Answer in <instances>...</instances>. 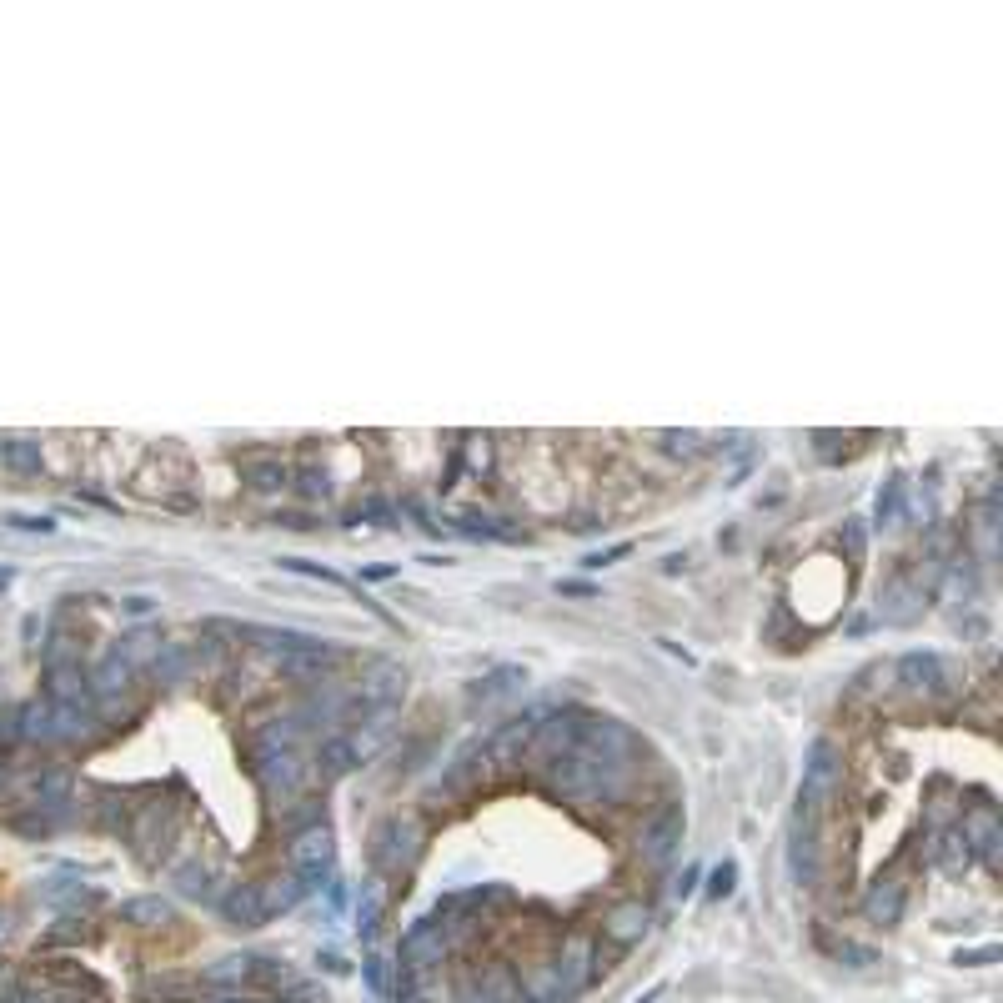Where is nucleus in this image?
Returning <instances> with one entry per match:
<instances>
[{
	"mask_svg": "<svg viewBox=\"0 0 1003 1003\" xmlns=\"http://www.w3.org/2000/svg\"><path fill=\"white\" fill-rule=\"evenodd\" d=\"M331 863H337V843H331V833L316 823L306 833H296L291 843V873L301 878V888H326L331 883Z\"/></svg>",
	"mask_w": 1003,
	"mask_h": 1003,
	"instance_id": "nucleus-1",
	"label": "nucleus"
},
{
	"mask_svg": "<svg viewBox=\"0 0 1003 1003\" xmlns=\"http://www.w3.org/2000/svg\"><path fill=\"white\" fill-rule=\"evenodd\" d=\"M683 833H688L683 803H667L657 818H647V823H642V838H637V853H642V863H667V858L678 853Z\"/></svg>",
	"mask_w": 1003,
	"mask_h": 1003,
	"instance_id": "nucleus-2",
	"label": "nucleus"
},
{
	"mask_svg": "<svg viewBox=\"0 0 1003 1003\" xmlns=\"http://www.w3.org/2000/svg\"><path fill=\"white\" fill-rule=\"evenodd\" d=\"M251 773L266 793H291L301 783V758L291 748H261V753H251Z\"/></svg>",
	"mask_w": 1003,
	"mask_h": 1003,
	"instance_id": "nucleus-3",
	"label": "nucleus"
},
{
	"mask_svg": "<svg viewBox=\"0 0 1003 1003\" xmlns=\"http://www.w3.org/2000/svg\"><path fill=\"white\" fill-rule=\"evenodd\" d=\"M417 838H422V833H417L412 818H392V823L377 828V848H372V853H377L382 868H402V863L417 858Z\"/></svg>",
	"mask_w": 1003,
	"mask_h": 1003,
	"instance_id": "nucleus-4",
	"label": "nucleus"
},
{
	"mask_svg": "<svg viewBox=\"0 0 1003 1003\" xmlns=\"http://www.w3.org/2000/svg\"><path fill=\"white\" fill-rule=\"evenodd\" d=\"M342 652L337 647H326V642H316V637H306L301 647H286V652H276V667L286 678H321L331 662H337Z\"/></svg>",
	"mask_w": 1003,
	"mask_h": 1003,
	"instance_id": "nucleus-5",
	"label": "nucleus"
},
{
	"mask_svg": "<svg viewBox=\"0 0 1003 1003\" xmlns=\"http://www.w3.org/2000/svg\"><path fill=\"white\" fill-rule=\"evenodd\" d=\"M898 683L918 698H933L943 688V662L933 652H903L898 657Z\"/></svg>",
	"mask_w": 1003,
	"mask_h": 1003,
	"instance_id": "nucleus-6",
	"label": "nucleus"
},
{
	"mask_svg": "<svg viewBox=\"0 0 1003 1003\" xmlns=\"http://www.w3.org/2000/svg\"><path fill=\"white\" fill-rule=\"evenodd\" d=\"M442 948H447V938H442V923H432V918H422V923H412V928L402 933V958H407L412 968L442 963Z\"/></svg>",
	"mask_w": 1003,
	"mask_h": 1003,
	"instance_id": "nucleus-7",
	"label": "nucleus"
},
{
	"mask_svg": "<svg viewBox=\"0 0 1003 1003\" xmlns=\"http://www.w3.org/2000/svg\"><path fill=\"white\" fill-rule=\"evenodd\" d=\"M647 923H652V913H647V903H617L607 918H602V933L617 943V948H632V943H642V933H647Z\"/></svg>",
	"mask_w": 1003,
	"mask_h": 1003,
	"instance_id": "nucleus-8",
	"label": "nucleus"
},
{
	"mask_svg": "<svg viewBox=\"0 0 1003 1003\" xmlns=\"http://www.w3.org/2000/svg\"><path fill=\"white\" fill-rule=\"evenodd\" d=\"M221 913H226V923H236V928H261V923H266L261 883H236V888L221 898Z\"/></svg>",
	"mask_w": 1003,
	"mask_h": 1003,
	"instance_id": "nucleus-9",
	"label": "nucleus"
},
{
	"mask_svg": "<svg viewBox=\"0 0 1003 1003\" xmlns=\"http://www.w3.org/2000/svg\"><path fill=\"white\" fill-rule=\"evenodd\" d=\"M532 733H537V723L532 718H512L492 743H487V758L492 763H502V768H512V763H522V753L532 748Z\"/></svg>",
	"mask_w": 1003,
	"mask_h": 1003,
	"instance_id": "nucleus-10",
	"label": "nucleus"
},
{
	"mask_svg": "<svg viewBox=\"0 0 1003 1003\" xmlns=\"http://www.w3.org/2000/svg\"><path fill=\"white\" fill-rule=\"evenodd\" d=\"M903 883L898 878H878L873 888H868V898H863V913L873 918V923H898L903 918Z\"/></svg>",
	"mask_w": 1003,
	"mask_h": 1003,
	"instance_id": "nucleus-11",
	"label": "nucleus"
},
{
	"mask_svg": "<svg viewBox=\"0 0 1003 1003\" xmlns=\"http://www.w3.org/2000/svg\"><path fill=\"white\" fill-rule=\"evenodd\" d=\"M241 472H246V482H251L256 492H281V487L291 482V467H286L281 457H246Z\"/></svg>",
	"mask_w": 1003,
	"mask_h": 1003,
	"instance_id": "nucleus-12",
	"label": "nucleus"
},
{
	"mask_svg": "<svg viewBox=\"0 0 1003 1003\" xmlns=\"http://www.w3.org/2000/svg\"><path fill=\"white\" fill-rule=\"evenodd\" d=\"M958 833H963L968 853H978V858H993V848H998V823H993V813H988V808H983V813H968Z\"/></svg>",
	"mask_w": 1003,
	"mask_h": 1003,
	"instance_id": "nucleus-13",
	"label": "nucleus"
},
{
	"mask_svg": "<svg viewBox=\"0 0 1003 1003\" xmlns=\"http://www.w3.org/2000/svg\"><path fill=\"white\" fill-rule=\"evenodd\" d=\"M126 683H131V662L116 647V652H106V662L91 673V688H96V698H111V693H126Z\"/></svg>",
	"mask_w": 1003,
	"mask_h": 1003,
	"instance_id": "nucleus-14",
	"label": "nucleus"
},
{
	"mask_svg": "<svg viewBox=\"0 0 1003 1003\" xmlns=\"http://www.w3.org/2000/svg\"><path fill=\"white\" fill-rule=\"evenodd\" d=\"M357 758H362V753H357V743H352V738H326L316 763H321V773H326V778H342V773H352V768H357Z\"/></svg>",
	"mask_w": 1003,
	"mask_h": 1003,
	"instance_id": "nucleus-15",
	"label": "nucleus"
},
{
	"mask_svg": "<svg viewBox=\"0 0 1003 1003\" xmlns=\"http://www.w3.org/2000/svg\"><path fill=\"white\" fill-rule=\"evenodd\" d=\"M186 667H191V647H181V642H161L156 657H151V673H156L161 683H181Z\"/></svg>",
	"mask_w": 1003,
	"mask_h": 1003,
	"instance_id": "nucleus-16",
	"label": "nucleus"
},
{
	"mask_svg": "<svg viewBox=\"0 0 1003 1003\" xmlns=\"http://www.w3.org/2000/svg\"><path fill=\"white\" fill-rule=\"evenodd\" d=\"M301 893H306V888H301V878H296V873H291V878H271V883L261 888L266 918H271V913H286V908H296V903H301Z\"/></svg>",
	"mask_w": 1003,
	"mask_h": 1003,
	"instance_id": "nucleus-17",
	"label": "nucleus"
},
{
	"mask_svg": "<svg viewBox=\"0 0 1003 1003\" xmlns=\"http://www.w3.org/2000/svg\"><path fill=\"white\" fill-rule=\"evenodd\" d=\"M121 918L136 923V928H161V923H171V903L166 898H131L121 908Z\"/></svg>",
	"mask_w": 1003,
	"mask_h": 1003,
	"instance_id": "nucleus-18",
	"label": "nucleus"
},
{
	"mask_svg": "<svg viewBox=\"0 0 1003 1003\" xmlns=\"http://www.w3.org/2000/svg\"><path fill=\"white\" fill-rule=\"evenodd\" d=\"M291 743H296V723H291V718H271V723L256 728L251 753H261V748H291Z\"/></svg>",
	"mask_w": 1003,
	"mask_h": 1003,
	"instance_id": "nucleus-19",
	"label": "nucleus"
},
{
	"mask_svg": "<svg viewBox=\"0 0 1003 1003\" xmlns=\"http://www.w3.org/2000/svg\"><path fill=\"white\" fill-rule=\"evenodd\" d=\"M21 738H56V728H51V703H26V708H21Z\"/></svg>",
	"mask_w": 1003,
	"mask_h": 1003,
	"instance_id": "nucleus-20",
	"label": "nucleus"
},
{
	"mask_svg": "<svg viewBox=\"0 0 1003 1003\" xmlns=\"http://www.w3.org/2000/svg\"><path fill=\"white\" fill-rule=\"evenodd\" d=\"M933 863H938V868H948V873H958V868L968 863V843H963V833H948V838H938V843H933Z\"/></svg>",
	"mask_w": 1003,
	"mask_h": 1003,
	"instance_id": "nucleus-21",
	"label": "nucleus"
},
{
	"mask_svg": "<svg viewBox=\"0 0 1003 1003\" xmlns=\"http://www.w3.org/2000/svg\"><path fill=\"white\" fill-rule=\"evenodd\" d=\"M176 888H181L186 898H211V893H216V888H211V868H201V863L181 868V873H176Z\"/></svg>",
	"mask_w": 1003,
	"mask_h": 1003,
	"instance_id": "nucleus-22",
	"label": "nucleus"
},
{
	"mask_svg": "<svg viewBox=\"0 0 1003 1003\" xmlns=\"http://www.w3.org/2000/svg\"><path fill=\"white\" fill-rule=\"evenodd\" d=\"M898 502H903V482H888L878 492V522H893L898 517Z\"/></svg>",
	"mask_w": 1003,
	"mask_h": 1003,
	"instance_id": "nucleus-23",
	"label": "nucleus"
},
{
	"mask_svg": "<svg viewBox=\"0 0 1003 1003\" xmlns=\"http://www.w3.org/2000/svg\"><path fill=\"white\" fill-rule=\"evenodd\" d=\"M246 973H251V963H246V958H226L221 968H206V978H211V983H236V978H246Z\"/></svg>",
	"mask_w": 1003,
	"mask_h": 1003,
	"instance_id": "nucleus-24",
	"label": "nucleus"
},
{
	"mask_svg": "<svg viewBox=\"0 0 1003 1003\" xmlns=\"http://www.w3.org/2000/svg\"><path fill=\"white\" fill-rule=\"evenodd\" d=\"M6 462H11V467H21V472H26V467H36V462H41V457H36V447H31V442H16V447H6Z\"/></svg>",
	"mask_w": 1003,
	"mask_h": 1003,
	"instance_id": "nucleus-25",
	"label": "nucleus"
},
{
	"mask_svg": "<svg viewBox=\"0 0 1003 1003\" xmlns=\"http://www.w3.org/2000/svg\"><path fill=\"white\" fill-rule=\"evenodd\" d=\"M662 442H667V452H673V457H693V452H698V437H693V432H683V437L673 432V437H662Z\"/></svg>",
	"mask_w": 1003,
	"mask_h": 1003,
	"instance_id": "nucleus-26",
	"label": "nucleus"
},
{
	"mask_svg": "<svg viewBox=\"0 0 1003 1003\" xmlns=\"http://www.w3.org/2000/svg\"><path fill=\"white\" fill-rule=\"evenodd\" d=\"M301 492H306V497H326V472L306 467V472H301Z\"/></svg>",
	"mask_w": 1003,
	"mask_h": 1003,
	"instance_id": "nucleus-27",
	"label": "nucleus"
},
{
	"mask_svg": "<svg viewBox=\"0 0 1003 1003\" xmlns=\"http://www.w3.org/2000/svg\"><path fill=\"white\" fill-rule=\"evenodd\" d=\"M843 547H848V557H863V527L858 522L843 527Z\"/></svg>",
	"mask_w": 1003,
	"mask_h": 1003,
	"instance_id": "nucleus-28",
	"label": "nucleus"
},
{
	"mask_svg": "<svg viewBox=\"0 0 1003 1003\" xmlns=\"http://www.w3.org/2000/svg\"><path fill=\"white\" fill-rule=\"evenodd\" d=\"M733 878H738V868H733V863H723V868L713 873V893H733Z\"/></svg>",
	"mask_w": 1003,
	"mask_h": 1003,
	"instance_id": "nucleus-29",
	"label": "nucleus"
},
{
	"mask_svg": "<svg viewBox=\"0 0 1003 1003\" xmlns=\"http://www.w3.org/2000/svg\"><path fill=\"white\" fill-rule=\"evenodd\" d=\"M11 522H16V527H31V532H51V527H56L51 517H11Z\"/></svg>",
	"mask_w": 1003,
	"mask_h": 1003,
	"instance_id": "nucleus-30",
	"label": "nucleus"
},
{
	"mask_svg": "<svg viewBox=\"0 0 1003 1003\" xmlns=\"http://www.w3.org/2000/svg\"><path fill=\"white\" fill-rule=\"evenodd\" d=\"M693 878H698V868H688V873L673 883V893H693Z\"/></svg>",
	"mask_w": 1003,
	"mask_h": 1003,
	"instance_id": "nucleus-31",
	"label": "nucleus"
},
{
	"mask_svg": "<svg viewBox=\"0 0 1003 1003\" xmlns=\"http://www.w3.org/2000/svg\"><path fill=\"white\" fill-rule=\"evenodd\" d=\"M11 933V923H6V913H0V938H6Z\"/></svg>",
	"mask_w": 1003,
	"mask_h": 1003,
	"instance_id": "nucleus-32",
	"label": "nucleus"
}]
</instances>
